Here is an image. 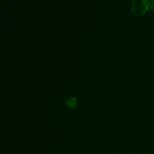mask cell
Listing matches in <instances>:
<instances>
[{
  "mask_svg": "<svg viewBox=\"0 0 154 154\" xmlns=\"http://www.w3.org/2000/svg\"><path fill=\"white\" fill-rule=\"evenodd\" d=\"M150 10L154 12V4H152L150 5Z\"/></svg>",
  "mask_w": 154,
  "mask_h": 154,
  "instance_id": "cell-3",
  "label": "cell"
},
{
  "mask_svg": "<svg viewBox=\"0 0 154 154\" xmlns=\"http://www.w3.org/2000/svg\"><path fill=\"white\" fill-rule=\"evenodd\" d=\"M150 2L152 3V4H154V0H150Z\"/></svg>",
  "mask_w": 154,
  "mask_h": 154,
  "instance_id": "cell-4",
  "label": "cell"
},
{
  "mask_svg": "<svg viewBox=\"0 0 154 154\" xmlns=\"http://www.w3.org/2000/svg\"><path fill=\"white\" fill-rule=\"evenodd\" d=\"M77 101L76 98H75V97H69V98L66 101L67 106L69 108H73V107H75L77 105Z\"/></svg>",
  "mask_w": 154,
  "mask_h": 154,
  "instance_id": "cell-2",
  "label": "cell"
},
{
  "mask_svg": "<svg viewBox=\"0 0 154 154\" xmlns=\"http://www.w3.org/2000/svg\"><path fill=\"white\" fill-rule=\"evenodd\" d=\"M150 3L149 0H133L131 4V11L137 16L144 15L149 10Z\"/></svg>",
  "mask_w": 154,
  "mask_h": 154,
  "instance_id": "cell-1",
  "label": "cell"
}]
</instances>
